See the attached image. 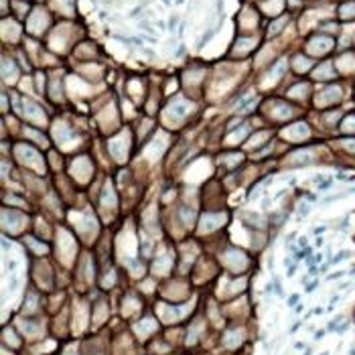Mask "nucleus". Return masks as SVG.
Returning <instances> with one entry per match:
<instances>
[{
  "instance_id": "5",
  "label": "nucleus",
  "mask_w": 355,
  "mask_h": 355,
  "mask_svg": "<svg viewBox=\"0 0 355 355\" xmlns=\"http://www.w3.org/2000/svg\"><path fill=\"white\" fill-rule=\"evenodd\" d=\"M329 187H331V179H327V181H323V183H321V191H327Z\"/></svg>"
},
{
  "instance_id": "1",
  "label": "nucleus",
  "mask_w": 355,
  "mask_h": 355,
  "mask_svg": "<svg viewBox=\"0 0 355 355\" xmlns=\"http://www.w3.org/2000/svg\"><path fill=\"white\" fill-rule=\"evenodd\" d=\"M138 29H140V31H146L148 35H154V29H152L146 20H140V22H138Z\"/></svg>"
},
{
  "instance_id": "3",
  "label": "nucleus",
  "mask_w": 355,
  "mask_h": 355,
  "mask_svg": "<svg viewBox=\"0 0 355 355\" xmlns=\"http://www.w3.org/2000/svg\"><path fill=\"white\" fill-rule=\"evenodd\" d=\"M177 22H179V20H177V16H170V20H169V31H173V33H175Z\"/></svg>"
},
{
  "instance_id": "7",
  "label": "nucleus",
  "mask_w": 355,
  "mask_h": 355,
  "mask_svg": "<svg viewBox=\"0 0 355 355\" xmlns=\"http://www.w3.org/2000/svg\"><path fill=\"white\" fill-rule=\"evenodd\" d=\"M144 53L148 55V57H154V51H152V49H144Z\"/></svg>"
},
{
  "instance_id": "2",
  "label": "nucleus",
  "mask_w": 355,
  "mask_h": 355,
  "mask_svg": "<svg viewBox=\"0 0 355 355\" xmlns=\"http://www.w3.org/2000/svg\"><path fill=\"white\" fill-rule=\"evenodd\" d=\"M349 256H351V254H349V252H347V250H343V252H339V256H335V258H333V260H331V264H337V262H343V260H345V258H349Z\"/></svg>"
},
{
  "instance_id": "6",
  "label": "nucleus",
  "mask_w": 355,
  "mask_h": 355,
  "mask_svg": "<svg viewBox=\"0 0 355 355\" xmlns=\"http://www.w3.org/2000/svg\"><path fill=\"white\" fill-rule=\"evenodd\" d=\"M315 288H316V282H311V284H308V286H307V292H312V290H315Z\"/></svg>"
},
{
  "instance_id": "9",
  "label": "nucleus",
  "mask_w": 355,
  "mask_h": 355,
  "mask_svg": "<svg viewBox=\"0 0 355 355\" xmlns=\"http://www.w3.org/2000/svg\"><path fill=\"white\" fill-rule=\"evenodd\" d=\"M298 243H300L302 248H304V246H307V238H300V239H298Z\"/></svg>"
},
{
  "instance_id": "11",
  "label": "nucleus",
  "mask_w": 355,
  "mask_h": 355,
  "mask_svg": "<svg viewBox=\"0 0 355 355\" xmlns=\"http://www.w3.org/2000/svg\"><path fill=\"white\" fill-rule=\"evenodd\" d=\"M349 355H355V349H351V353H349Z\"/></svg>"
},
{
  "instance_id": "4",
  "label": "nucleus",
  "mask_w": 355,
  "mask_h": 355,
  "mask_svg": "<svg viewBox=\"0 0 355 355\" xmlns=\"http://www.w3.org/2000/svg\"><path fill=\"white\" fill-rule=\"evenodd\" d=\"M296 302H298V294H292V296L288 298V307H294Z\"/></svg>"
},
{
  "instance_id": "10",
  "label": "nucleus",
  "mask_w": 355,
  "mask_h": 355,
  "mask_svg": "<svg viewBox=\"0 0 355 355\" xmlns=\"http://www.w3.org/2000/svg\"><path fill=\"white\" fill-rule=\"evenodd\" d=\"M183 2H185V0H177V4H183Z\"/></svg>"
},
{
  "instance_id": "8",
  "label": "nucleus",
  "mask_w": 355,
  "mask_h": 355,
  "mask_svg": "<svg viewBox=\"0 0 355 355\" xmlns=\"http://www.w3.org/2000/svg\"><path fill=\"white\" fill-rule=\"evenodd\" d=\"M323 335H325V331H316V333H315V339H321Z\"/></svg>"
}]
</instances>
